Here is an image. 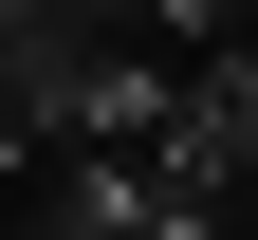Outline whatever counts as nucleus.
<instances>
[{
    "label": "nucleus",
    "mask_w": 258,
    "mask_h": 240,
    "mask_svg": "<svg viewBox=\"0 0 258 240\" xmlns=\"http://www.w3.org/2000/svg\"><path fill=\"white\" fill-rule=\"evenodd\" d=\"M184 129H203L221 166H258V37H221V56H203V92H184Z\"/></svg>",
    "instance_id": "obj_1"
}]
</instances>
